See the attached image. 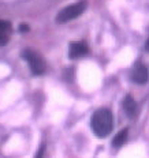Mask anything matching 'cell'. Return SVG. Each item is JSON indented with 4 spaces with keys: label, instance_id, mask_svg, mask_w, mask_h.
Masks as SVG:
<instances>
[{
    "label": "cell",
    "instance_id": "2",
    "mask_svg": "<svg viewBox=\"0 0 149 158\" xmlns=\"http://www.w3.org/2000/svg\"><path fill=\"white\" fill-rule=\"evenodd\" d=\"M86 6H88L86 2L82 0V2H78V3H75V4H71V6H68V7L63 8L58 14V16H56V22H59V23H66V22H70L72 19L78 18L79 15L84 14V11L86 10Z\"/></svg>",
    "mask_w": 149,
    "mask_h": 158
},
{
    "label": "cell",
    "instance_id": "7",
    "mask_svg": "<svg viewBox=\"0 0 149 158\" xmlns=\"http://www.w3.org/2000/svg\"><path fill=\"white\" fill-rule=\"evenodd\" d=\"M10 34H11V26L8 22L0 19V45H4L8 42Z\"/></svg>",
    "mask_w": 149,
    "mask_h": 158
},
{
    "label": "cell",
    "instance_id": "5",
    "mask_svg": "<svg viewBox=\"0 0 149 158\" xmlns=\"http://www.w3.org/2000/svg\"><path fill=\"white\" fill-rule=\"evenodd\" d=\"M88 53V45L85 44L84 41H77V42H72L70 45V49H68V56L71 59H78L82 57Z\"/></svg>",
    "mask_w": 149,
    "mask_h": 158
},
{
    "label": "cell",
    "instance_id": "4",
    "mask_svg": "<svg viewBox=\"0 0 149 158\" xmlns=\"http://www.w3.org/2000/svg\"><path fill=\"white\" fill-rule=\"evenodd\" d=\"M131 79L133 82L138 85H144L147 83L148 81V70H147V65L144 63H137L133 68V72H131Z\"/></svg>",
    "mask_w": 149,
    "mask_h": 158
},
{
    "label": "cell",
    "instance_id": "6",
    "mask_svg": "<svg viewBox=\"0 0 149 158\" xmlns=\"http://www.w3.org/2000/svg\"><path fill=\"white\" fill-rule=\"evenodd\" d=\"M122 106H123L126 114H127L129 117H134L138 112L137 102H135V100L133 98V95H130V94H127L123 98V104H122Z\"/></svg>",
    "mask_w": 149,
    "mask_h": 158
},
{
    "label": "cell",
    "instance_id": "8",
    "mask_svg": "<svg viewBox=\"0 0 149 158\" xmlns=\"http://www.w3.org/2000/svg\"><path fill=\"white\" fill-rule=\"evenodd\" d=\"M126 139H127V128H125V130H122L119 134H116V136L112 140V144H114L115 147H119V146H122V144H125Z\"/></svg>",
    "mask_w": 149,
    "mask_h": 158
},
{
    "label": "cell",
    "instance_id": "9",
    "mask_svg": "<svg viewBox=\"0 0 149 158\" xmlns=\"http://www.w3.org/2000/svg\"><path fill=\"white\" fill-rule=\"evenodd\" d=\"M44 154H45V146L42 144V146L38 149L37 153H36V157L34 158H44Z\"/></svg>",
    "mask_w": 149,
    "mask_h": 158
},
{
    "label": "cell",
    "instance_id": "10",
    "mask_svg": "<svg viewBox=\"0 0 149 158\" xmlns=\"http://www.w3.org/2000/svg\"><path fill=\"white\" fill-rule=\"evenodd\" d=\"M147 49H148V51H149V42H148V44H147Z\"/></svg>",
    "mask_w": 149,
    "mask_h": 158
},
{
    "label": "cell",
    "instance_id": "1",
    "mask_svg": "<svg viewBox=\"0 0 149 158\" xmlns=\"http://www.w3.org/2000/svg\"><path fill=\"white\" fill-rule=\"evenodd\" d=\"M114 127V117L110 109H99L92 117V130L99 138H105L111 134Z\"/></svg>",
    "mask_w": 149,
    "mask_h": 158
},
{
    "label": "cell",
    "instance_id": "3",
    "mask_svg": "<svg viewBox=\"0 0 149 158\" xmlns=\"http://www.w3.org/2000/svg\"><path fill=\"white\" fill-rule=\"evenodd\" d=\"M24 56L26 59V61L29 63V67H30L32 72L34 75H41L45 72V68H47V65H45V61L44 59L40 56L37 52L34 51H30V49H28V51L24 52Z\"/></svg>",
    "mask_w": 149,
    "mask_h": 158
}]
</instances>
